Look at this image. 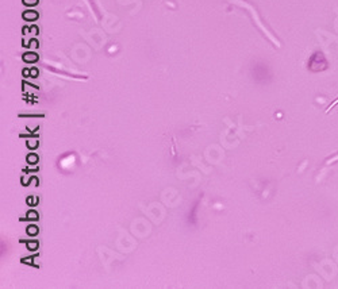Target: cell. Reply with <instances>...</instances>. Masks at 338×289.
<instances>
[{"mask_svg": "<svg viewBox=\"0 0 338 289\" xmlns=\"http://www.w3.org/2000/svg\"><path fill=\"white\" fill-rule=\"evenodd\" d=\"M23 19L25 20H29V22H34V20H37L38 19V12L37 11H34V10H30V11H26V12H23Z\"/></svg>", "mask_w": 338, "mask_h": 289, "instance_id": "1", "label": "cell"}, {"mask_svg": "<svg viewBox=\"0 0 338 289\" xmlns=\"http://www.w3.org/2000/svg\"><path fill=\"white\" fill-rule=\"evenodd\" d=\"M22 58L25 62L33 64V62H37L38 61V54H35V53H33V52H29V53H25Z\"/></svg>", "mask_w": 338, "mask_h": 289, "instance_id": "2", "label": "cell"}, {"mask_svg": "<svg viewBox=\"0 0 338 289\" xmlns=\"http://www.w3.org/2000/svg\"><path fill=\"white\" fill-rule=\"evenodd\" d=\"M38 156L37 154H34V153H31V154H29L27 156V162L30 164V165H35V164H38Z\"/></svg>", "mask_w": 338, "mask_h": 289, "instance_id": "3", "label": "cell"}, {"mask_svg": "<svg viewBox=\"0 0 338 289\" xmlns=\"http://www.w3.org/2000/svg\"><path fill=\"white\" fill-rule=\"evenodd\" d=\"M26 216H27V219H29V220H38V218H39V215H38V212H37V211L31 210V211H29V212H27V215H26Z\"/></svg>", "mask_w": 338, "mask_h": 289, "instance_id": "4", "label": "cell"}, {"mask_svg": "<svg viewBox=\"0 0 338 289\" xmlns=\"http://www.w3.org/2000/svg\"><path fill=\"white\" fill-rule=\"evenodd\" d=\"M38 231H39V230H38V227L34 226V224H31V226L27 227V234L30 235V237H34V235H37Z\"/></svg>", "mask_w": 338, "mask_h": 289, "instance_id": "5", "label": "cell"}, {"mask_svg": "<svg viewBox=\"0 0 338 289\" xmlns=\"http://www.w3.org/2000/svg\"><path fill=\"white\" fill-rule=\"evenodd\" d=\"M23 4L27 7H33L38 4V0H23Z\"/></svg>", "mask_w": 338, "mask_h": 289, "instance_id": "6", "label": "cell"}, {"mask_svg": "<svg viewBox=\"0 0 338 289\" xmlns=\"http://www.w3.org/2000/svg\"><path fill=\"white\" fill-rule=\"evenodd\" d=\"M27 147L29 149H35V147H38V142L35 141V139H31V141H27Z\"/></svg>", "mask_w": 338, "mask_h": 289, "instance_id": "7", "label": "cell"}, {"mask_svg": "<svg viewBox=\"0 0 338 289\" xmlns=\"http://www.w3.org/2000/svg\"><path fill=\"white\" fill-rule=\"evenodd\" d=\"M27 247L29 250H37L38 249V242H27Z\"/></svg>", "mask_w": 338, "mask_h": 289, "instance_id": "8", "label": "cell"}, {"mask_svg": "<svg viewBox=\"0 0 338 289\" xmlns=\"http://www.w3.org/2000/svg\"><path fill=\"white\" fill-rule=\"evenodd\" d=\"M30 76H31V77H37L38 76V70H37V69H31V70H30Z\"/></svg>", "mask_w": 338, "mask_h": 289, "instance_id": "9", "label": "cell"}, {"mask_svg": "<svg viewBox=\"0 0 338 289\" xmlns=\"http://www.w3.org/2000/svg\"><path fill=\"white\" fill-rule=\"evenodd\" d=\"M27 203L29 204H34V203H37V199L35 197H30V199H27Z\"/></svg>", "mask_w": 338, "mask_h": 289, "instance_id": "10", "label": "cell"}, {"mask_svg": "<svg viewBox=\"0 0 338 289\" xmlns=\"http://www.w3.org/2000/svg\"><path fill=\"white\" fill-rule=\"evenodd\" d=\"M23 76H30V70H26L25 69V70H23Z\"/></svg>", "mask_w": 338, "mask_h": 289, "instance_id": "11", "label": "cell"}]
</instances>
